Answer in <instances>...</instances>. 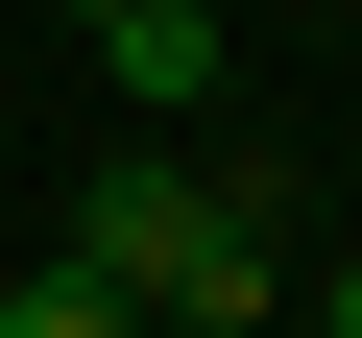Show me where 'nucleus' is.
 Wrapping results in <instances>:
<instances>
[{
    "mask_svg": "<svg viewBox=\"0 0 362 338\" xmlns=\"http://www.w3.org/2000/svg\"><path fill=\"white\" fill-rule=\"evenodd\" d=\"M97 73H121V121H218V0H121Z\"/></svg>",
    "mask_w": 362,
    "mask_h": 338,
    "instance_id": "obj_2",
    "label": "nucleus"
},
{
    "mask_svg": "<svg viewBox=\"0 0 362 338\" xmlns=\"http://www.w3.org/2000/svg\"><path fill=\"white\" fill-rule=\"evenodd\" d=\"M338 194H362V145H338Z\"/></svg>",
    "mask_w": 362,
    "mask_h": 338,
    "instance_id": "obj_6",
    "label": "nucleus"
},
{
    "mask_svg": "<svg viewBox=\"0 0 362 338\" xmlns=\"http://www.w3.org/2000/svg\"><path fill=\"white\" fill-rule=\"evenodd\" d=\"M314 338H362V266H338V290H314Z\"/></svg>",
    "mask_w": 362,
    "mask_h": 338,
    "instance_id": "obj_4",
    "label": "nucleus"
},
{
    "mask_svg": "<svg viewBox=\"0 0 362 338\" xmlns=\"http://www.w3.org/2000/svg\"><path fill=\"white\" fill-rule=\"evenodd\" d=\"M73 266H97L145 338H266V314H290V266H266V218H242V169H97Z\"/></svg>",
    "mask_w": 362,
    "mask_h": 338,
    "instance_id": "obj_1",
    "label": "nucleus"
},
{
    "mask_svg": "<svg viewBox=\"0 0 362 338\" xmlns=\"http://www.w3.org/2000/svg\"><path fill=\"white\" fill-rule=\"evenodd\" d=\"M73 25H121V0H73Z\"/></svg>",
    "mask_w": 362,
    "mask_h": 338,
    "instance_id": "obj_5",
    "label": "nucleus"
},
{
    "mask_svg": "<svg viewBox=\"0 0 362 338\" xmlns=\"http://www.w3.org/2000/svg\"><path fill=\"white\" fill-rule=\"evenodd\" d=\"M0 338H145V314H121L97 266H25V290H0Z\"/></svg>",
    "mask_w": 362,
    "mask_h": 338,
    "instance_id": "obj_3",
    "label": "nucleus"
}]
</instances>
